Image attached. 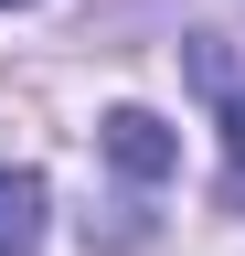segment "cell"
<instances>
[{"mask_svg": "<svg viewBox=\"0 0 245 256\" xmlns=\"http://www.w3.org/2000/svg\"><path fill=\"white\" fill-rule=\"evenodd\" d=\"M181 75H192L203 107L224 118V150H235V171H245V54L213 43V32H192V43H181Z\"/></svg>", "mask_w": 245, "mask_h": 256, "instance_id": "6da1fadb", "label": "cell"}, {"mask_svg": "<svg viewBox=\"0 0 245 256\" xmlns=\"http://www.w3.org/2000/svg\"><path fill=\"white\" fill-rule=\"evenodd\" d=\"M96 150H107L128 182H171V171H181V139H171L149 107H107V118H96Z\"/></svg>", "mask_w": 245, "mask_h": 256, "instance_id": "7a4b0ae2", "label": "cell"}, {"mask_svg": "<svg viewBox=\"0 0 245 256\" xmlns=\"http://www.w3.org/2000/svg\"><path fill=\"white\" fill-rule=\"evenodd\" d=\"M0 256H43V182L0 160Z\"/></svg>", "mask_w": 245, "mask_h": 256, "instance_id": "3957f363", "label": "cell"}, {"mask_svg": "<svg viewBox=\"0 0 245 256\" xmlns=\"http://www.w3.org/2000/svg\"><path fill=\"white\" fill-rule=\"evenodd\" d=\"M235 203H245V171H235Z\"/></svg>", "mask_w": 245, "mask_h": 256, "instance_id": "277c9868", "label": "cell"}, {"mask_svg": "<svg viewBox=\"0 0 245 256\" xmlns=\"http://www.w3.org/2000/svg\"><path fill=\"white\" fill-rule=\"evenodd\" d=\"M0 11H21V0H0Z\"/></svg>", "mask_w": 245, "mask_h": 256, "instance_id": "5b68a950", "label": "cell"}]
</instances>
